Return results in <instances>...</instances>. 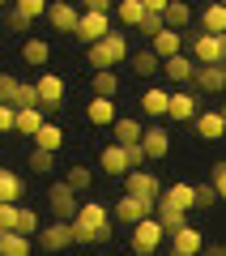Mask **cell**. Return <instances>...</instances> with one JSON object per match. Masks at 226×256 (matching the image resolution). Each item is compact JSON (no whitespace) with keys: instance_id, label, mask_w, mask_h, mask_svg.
<instances>
[{"instance_id":"23","label":"cell","mask_w":226,"mask_h":256,"mask_svg":"<svg viewBox=\"0 0 226 256\" xmlns=\"http://www.w3.org/2000/svg\"><path fill=\"white\" fill-rule=\"evenodd\" d=\"M22 60H26L30 68H43L47 73V64H52V43H47V38H26V43H22Z\"/></svg>"},{"instance_id":"40","label":"cell","mask_w":226,"mask_h":256,"mask_svg":"<svg viewBox=\"0 0 226 256\" xmlns=\"http://www.w3.org/2000/svg\"><path fill=\"white\" fill-rule=\"evenodd\" d=\"M209 188H214L218 196H222V192H226V162H222V158H218V162L209 166Z\"/></svg>"},{"instance_id":"15","label":"cell","mask_w":226,"mask_h":256,"mask_svg":"<svg viewBox=\"0 0 226 256\" xmlns=\"http://www.w3.org/2000/svg\"><path fill=\"white\" fill-rule=\"evenodd\" d=\"M158 205H171V210L188 214V210H196V188L180 180V184H171V188H162V196H158Z\"/></svg>"},{"instance_id":"17","label":"cell","mask_w":226,"mask_h":256,"mask_svg":"<svg viewBox=\"0 0 226 256\" xmlns=\"http://www.w3.org/2000/svg\"><path fill=\"white\" fill-rule=\"evenodd\" d=\"M150 214H154V205L136 201V196H120L116 201V222L120 226H136V222H145Z\"/></svg>"},{"instance_id":"27","label":"cell","mask_w":226,"mask_h":256,"mask_svg":"<svg viewBox=\"0 0 226 256\" xmlns=\"http://www.w3.org/2000/svg\"><path fill=\"white\" fill-rule=\"evenodd\" d=\"M86 120L90 124H116V98H90L86 102Z\"/></svg>"},{"instance_id":"13","label":"cell","mask_w":226,"mask_h":256,"mask_svg":"<svg viewBox=\"0 0 226 256\" xmlns=\"http://www.w3.org/2000/svg\"><path fill=\"white\" fill-rule=\"evenodd\" d=\"M158 73H162L175 90H188V86H192V73H196V64H192L188 56H171V60H162V68H158Z\"/></svg>"},{"instance_id":"32","label":"cell","mask_w":226,"mask_h":256,"mask_svg":"<svg viewBox=\"0 0 226 256\" xmlns=\"http://www.w3.org/2000/svg\"><path fill=\"white\" fill-rule=\"evenodd\" d=\"M150 218L162 226V235H175L180 226H188V222H184V214H180V210H171V205H154V214H150Z\"/></svg>"},{"instance_id":"48","label":"cell","mask_w":226,"mask_h":256,"mask_svg":"<svg viewBox=\"0 0 226 256\" xmlns=\"http://www.w3.org/2000/svg\"><path fill=\"white\" fill-rule=\"evenodd\" d=\"M0 34H4V18H0Z\"/></svg>"},{"instance_id":"37","label":"cell","mask_w":226,"mask_h":256,"mask_svg":"<svg viewBox=\"0 0 226 256\" xmlns=\"http://www.w3.org/2000/svg\"><path fill=\"white\" fill-rule=\"evenodd\" d=\"M13 111H30V107H38V94H34V82H18V90H13V102H9Z\"/></svg>"},{"instance_id":"41","label":"cell","mask_w":226,"mask_h":256,"mask_svg":"<svg viewBox=\"0 0 226 256\" xmlns=\"http://www.w3.org/2000/svg\"><path fill=\"white\" fill-rule=\"evenodd\" d=\"M30 171H38V175L56 171V154H43V150H34V154H30Z\"/></svg>"},{"instance_id":"46","label":"cell","mask_w":226,"mask_h":256,"mask_svg":"<svg viewBox=\"0 0 226 256\" xmlns=\"http://www.w3.org/2000/svg\"><path fill=\"white\" fill-rule=\"evenodd\" d=\"M9 26H13V30H18V34H26V30H30V22H26V18H22V13H18V9H13V13H9Z\"/></svg>"},{"instance_id":"8","label":"cell","mask_w":226,"mask_h":256,"mask_svg":"<svg viewBox=\"0 0 226 256\" xmlns=\"http://www.w3.org/2000/svg\"><path fill=\"white\" fill-rule=\"evenodd\" d=\"M166 116L175 124H188V120L200 116V98L192 90H166Z\"/></svg>"},{"instance_id":"26","label":"cell","mask_w":226,"mask_h":256,"mask_svg":"<svg viewBox=\"0 0 226 256\" xmlns=\"http://www.w3.org/2000/svg\"><path fill=\"white\" fill-rule=\"evenodd\" d=\"M136 107L145 111L150 120H162L166 116V90H158V86H150V90H141V98H136Z\"/></svg>"},{"instance_id":"47","label":"cell","mask_w":226,"mask_h":256,"mask_svg":"<svg viewBox=\"0 0 226 256\" xmlns=\"http://www.w3.org/2000/svg\"><path fill=\"white\" fill-rule=\"evenodd\" d=\"M200 256H226V248L222 244H205V248H200Z\"/></svg>"},{"instance_id":"1","label":"cell","mask_w":226,"mask_h":256,"mask_svg":"<svg viewBox=\"0 0 226 256\" xmlns=\"http://www.w3.org/2000/svg\"><path fill=\"white\" fill-rule=\"evenodd\" d=\"M68 230H72V244H82V248L107 244L111 239V210L102 201H82L77 205V218L68 222Z\"/></svg>"},{"instance_id":"3","label":"cell","mask_w":226,"mask_h":256,"mask_svg":"<svg viewBox=\"0 0 226 256\" xmlns=\"http://www.w3.org/2000/svg\"><path fill=\"white\" fill-rule=\"evenodd\" d=\"M77 205H82V196H72L60 180L47 184V214H52V222H72L77 218Z\"/></svg>"},{"instance_id":"31","label":"cell","mask_w":226,"mask_h":256,"mask_svg":"<svg viewBox=\"0 0 226 256\" xmlns=\"http://www.w3.org/2000/svg\"><path fill=\"white\" fill-rule=\"evenodd\" d=\"M90 86H94V98H116V94H120V77H116V68H102V73H94Z\"/></svg>"},{"instance_id":"21","label":"cell","mask_w":226,"mask_h":256,"mask_svg":"<svg viewBox=\"0 0 226 256\" xmlns=\"http://www.w3.org/2000/svg\"><path fill=\"white\" fill-rule=\"evenodd\" d=\"M22 196H26V180L9 166H0V205H18Z\"/></svg>"},{"instance_id":"20","label":"cell","mask_w":226,"mask_h":256,"mask_svg":"<svg viewBox=\"0 0 226 256\" xmlns=\"http://www.w3.org/2000/svg\"><path fill=\"white\" fill-rule=\"evenodd\" d=\"M222 132H226L222 107H218V111H200V116H196V137L200 141H222Z\"/></svg>"},{"instance_id":"6","label":"cell","mask_w":226,"mask_h":256,"mask_svg":"<svg viewBox=\"0 0 226 256\" xmlns=\"http://www.w3.org/2000/svg\"><path fill=\"white\" fill-rule=\"evenodd\" d=\"M124 184H128L124 196H136V201H145V205H158V196H162V180H158L154 171H128Z\"/></svg>"},{"instance_id":"35","label":"cell","mask_w":226,"mask_h":256,"mask_svg":"<svg viewBox=\"0 0 226 256\" xmlns=\"http://www.w3.org/2000/svg\"><path fill=\"white\" fill-rule=\"evenodd\" d=\"M200 26H205V34H222V30H226V9L218 4V0H214V4H205V13H200Z\"/></svg>"},{"instance_id":"44","label":"cell","mask_w":226,"mask_h":256,"mask_svg":"<svg viewBox=\"0 0 226 256\" xmlns=\"http://www.w3.org/2000/svg\"><path fill=\"white\" fill-rule=\"evenodd\" d=\"M18 222V205H0V230H13Z\"/></svg>"},{"instance_id":"14","label":"cell","mask_w":226,"mask_h":256,"mask_svg":"<svg viewBox=\"0 0 226 256\" xmlns=\"http://www.w3.org/2000/svg\"><path fill=\"white\" fill-rule=\"evenodd\" d=\"M43 18L52 22L60 34H72V30H77V18H82V9H77V4H68V0H56V4H47Z\"/></svg>"},{"instance_id":"9","label":"cell","mask_w":226,"mask_h":256,"mask_svg":"<svg viewBox=\"0 0 226 256\" xmlns=\"http://www.w3.org/2000/svg\"><path fill=\"white\" fill-rule=\"evenodd\" d=\"M136 146H141L145 162H158V158H166V154H171V132H166L162 124H150V128L141 132V141H136Z\"/></svg>"},{"instance_id":"33","label":"cell","mask_w":226,"mask_h":256,"mask_svg":"<svg viewBox=\"0 0 226 256\" xmlns=\"http://www.w3.org/2000/svg\"><path fill=\"white\" fill-rule=\"evenodd\" d=\"M38 226H43V222H38V214L30 210V205H18V222H13V235L34 239V235H38Z\"/></svg>"},{"instance_id":"29","label":"cell","mask_w":226,"mask_h":256,"mask_svg":"<svg viewBox=\"0 0 226 256\" xmlns=\"http://www.w3.org/2000/svg\"><path fill=\"white\" fill-rule=\"evenodd\" d=\"M128 64H132V73L136 77H154L162 64H158V56L150 52V47H141V52H128Z\"/></svg>"},{"instance_id":"12","label":"cell","mask_w":226,"mask_h":256,"mask_svg":"<svg viewBox=\"0 0 226 256\" xmlns=\"http://www.w3.org/2000/svg\"><path fill=\"white\" fill-rule=\"evenodd\" d=\"M166 244H171V256H200L205 235H200L196 226H180L175 235H166Z\"/></svg>"},{"instance_id":"4","label":"cell","mask_w":226,"mask_h":256,"mask_svg":"<svg viewBox=\"0 0 226 256\" xmlns=\"http://www.w3.org/2000/svg\"><path fill=\"white\" fill-rule=\"evenodd\" d=\"M34 94H38V111H43V120H47L52 111L64 107V77L60 73H38Z\"/></svg>"},{"instance_id":"2","label":"cell","mask_w":226,"mask_h":256,"mask_svg":"<svg viewBox=\"0 0 226 256\" xmlns=\"http://www.w3.org/2000/svg\"><path fill=\"white\" fill-rule=\"evenodd\" d=\"M128 52H132V47H128V34H120V30L111 26L107 38H98L94 47H86V60H90L94 73H102V68H116V64H124Z\"/></svg>"},{"instance_id":"43","label":"cell","mask_w":226,"mask_h":256,"mask_svg":"<svg viewBox=\"0 0 226 256\" xmlns=\"http://www.w3.org/2000/svg\"><path fill=\"white\" fill-rule=\"evenodd\" d=\"M13 90H18V77H13V73H0V102H4V107L13 102Z\"/></svg>"},{"instance_id":"16","label":"cell","mask_w":226,"mask_h":256,"mask_svg":"<svg viewBox=\"0 0 226 256\" xmlns=\"http://www.w3.org/2000/svg\"><path fill=\"white\" fill-rule=\"evenodd\" d=\"M192 86H196L200 94H222V90H226V68H222V64H205V68L196 64Z\"/></svg>"},{"instance_id":"19","label":"cell","mask_w":226,"mask_h":256,"mask_svg":"<svg viewBox=\"0 0 226 256\" xmlns=\"http://www.w3.org/2000/svg\"><path fill=\"white\" fill-rule=\"evenodd\" d=\"M30 141H34V150H43V154H60V150H64V128L52 124V120H43L38 132H34Z\"/></svg>"},{"instance_id":"5","label":"cell","mask_w":226,"mask_h":256,"mask_svg":"<svg viewBox=\"0 0 226 256\" xmlns=\"http://www.w3.org/2000/svg\"><path fill=\"white\" fill-rule=\"evenodd\" d=\"M162 244H166V235H162V226H158L154 218L136 222V226H132V239H128V248H132V256H154V252H158Z\"/></svg>"},{"instance_id":"30","label":"cell","mask_w":226,"mask_h":256,"mask_svg":"<svg viewBox=\"0 0 226 256\" xmlns=\"http://www.w3.org/2000/svg\"><path fill=\"white\" fill-rule=\"evenodd\" d=\"M34 252V239H22L13 230H0V256H30Z\"/></svg>"},{"instance_id":"34","label":"cell","mask_w":226,"mask_h":256,"mask_svg":"<svg viewBox=\"0 0 226 256\" xmlns=\"http://www.w3.org/2000/svg\"><path fill=\"white\" fill-rule=\"evenodd\" d=\"M38 124H43V111L30 107V111H13V132H22V137H34Z\"/></svg>"},{"instance_id":"18","label":"cell","mask_w":226,"mask_h":256,"mask_svg":"<svg viewBox=\"0 0 226 256\" xmlns=\"http://www.w3.org/2000/svg\"><path fill=\"white\" fill-rule=\"evenodd\" d=\"M141 132H145V124L141 120H132V116H120L116 124H111V146H120V150H128V146H136V141H141Z\"/></svg>"},{"instance_id":"45","label":"cell","mask_w":226,"mask_h":256,"mask_svg":"<svg viewBox=\"0 0 226 256\" xmlns=\"http://www.w3.org/2000/svg\"><path fill=\"white\" fill-rule=\"evenodd\" d=\"M4 132H13V107L0 102V137H4Z\"/></svg>"},{"instance_id":"42","label":"cell","mask_w":226,"mask_h":256,"mask_svg":"<svg viewBox=\"0 0 226 256\" xmlns=\"http://www.w3.org/2000/svg\"><path fill=\"white\" fill-rule=\"evenodd\" d=\"M218 201H222V196H218V192L209 188V184H200V188H196V210H214Z\"/></svg>"},{"instance_id":"36","label":"cell","mask_w":226,"mask_h":256,"mask_svg":"<svg viewBox=\"0 0 226 256\" xmlns=\"http://www.w3.org/2000/svg\"><path fill=\"white\" fill-rule=\"evenodd\" d=\"M116 18L120 22H124V26H141V18H145V4H141V0H120V4H116Z\"/></svg>"},{"instance_id":"10","label":"cell","mask_w":226,"mask_h":256,"mask_svg":"<svg viewBox=\"0 0 226 256\" xmlns=\"http://www.w3.org/2000/svg\"><path fill=\"white\" fill-rule=\"evenodd\" d=\"M72 34L82 38L86 47H94L98 38H107V34H111V18H102V13H82V18H77V30H72Z\"/></svg>"},{"instance_id":"24","label":"cell","mask_w":226,"mask_h":256,"mask_svg":"<svg viewBox=\"0 0 226 256\" xmlns=\"http://www.w3.org/2000/svg\"><path fill=\"white\" fill-rule=\"evenodd\" d=\"M188 22H192V9L184 4V0H166V9H162V26L166 30H175V34H184L188 30Z\"/></svg>"},{"instance_id":"39","label":"cell","mask_w":226,"mask_h":256,"mask_svg":"<svg viewBox=\"0 0 226 256\" xmlns=\"http://www.w3.org/2000/svg\"><path fill=\"white\" fill-rule=\"evenodd\" d=\"M162 13H145L141 18V26H136V34H145V38H154V34H162Z\"/></svg>"},{"instance_id":"22","label":"cell","mask_w":226,"mask_h":256,"mask_svg":"<svg viewBox=\"0 0 226 256\" xmlns=\"http://www.w3.org/2000/svg\"><path fill=\"white\" fill-rule=\"evenodd\" d=\"M150 52L158 56V64L171 60V56H184V34H175V30H162V34L150 38Z\"/></svg>"},{"instance_id":"25","label":"cell","mask_w":226,"mask_h":256,"mask_svg":"<svg viewBox=\"0 0 226 256\" xmlns=\"http://www.w3.org/2000/svg\"><path fill=\"white\" fill-rule=\"evenodd\" d=\"M60 184L72 192V196H82V192H90V184H94V171H90L86 162H77V166H68V171H64V180H60Z\"/></svg>"},{"instance_id":"38","label":"cell","mask_w":226,"mask_h":256,"mask_svg":"<svg viewBox=\"0 0 226 256\" xmlns=\"http://www.w3.org/2000/svg\"><path fill=\"white\" fill-rule=\"evenodd\" d=\"M13 9H18L26 22H34V18H43V13H47V0H18Z\"/></svg>"},{"instance_id":"28","label":"cell","mask_w":226,"mask_h":256,"mask_svg":"<svg viewBox=\"0 0 226 256\" xmlns=\"http://www.w3.org/2000/svg\"><path fill=\"white\" fill-rule=\"evenodd\" d=\"M98 166L111 175V180H116V175H128V162H124V150H120V146H102Z\"/></svg>"},{"instance_id":"11","label":"cell","mask_w":226,"mask_h":256,"mask_svg":"<svg viewBox=\"0 0 226 256\" xmlns=\"http://www.w3.org/2000/svg\"><path fill=\"white\" fill-rule=\"evenodd\" d=\"M34 244L43 248V252H64V248H72V230H68V222H47V226H38Z\"/></svg>"},{"instance_id":"7","label":"cell","mask_w":226,"mask_h":256,"mask_svg":"<svg viewBox=\"0 0 226 256\" xmlns=\"http://www.w3.org/2000/svg\"><path fill=\"white\" fill-rule=\"evenodd\" d=\"M192 64H222L226 60V34H196L192 38V56H188Z\"/></svg>"}]
</instances>
